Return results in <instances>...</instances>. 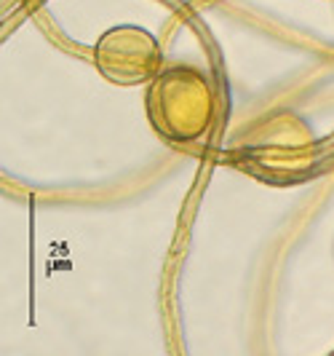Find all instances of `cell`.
I'll use <instances>...</instances> for the list:
<instances>
[{"instance_id": "cell-2", "label": "cell", "mask_w": 334, "mask_h": 356, "mask_svg": "<svg viewBox=\"0 0 334 356\" xmlns=\"http://www.w3.org/2000/svg\"><path fill=\"white\" fill-rule=\"evenodd\" d=\"M238 143L260 169L292 175L310 166L318 140L308 118L292 110H278L260 118Z\"/></svg>"}, {"instance_id": "cell-3", "label": "cell", "mask_w": 334, "mask_h": 356, "mask_svg": "<svg viewBox=\"0 0 334 356\" xmlns=\"http://www.w3.org/2000/svg\"><path fill=\"white\" fill-rule=\"evenodd\" d=\"M91 62L107 83L131 89L147 86L163 70V51L150 30L140 24H115L94 43Z\"/></svg>"}, {"instance_id": "cell-1", "label": "cell", "mask_w": 334, "mask_h": 356, "mask_svg": "<svg viewBox=\"0 0 334 356\" xmlns=\"http://www.w3.org/2000/svg\"><path fill=\"white\" fill-rule=\"evenodd\" d=\"M144 113L160 140L172 145L201 143L217 121V91L198 67H163L147 83Z\"/></svg>"}]
</instances>
